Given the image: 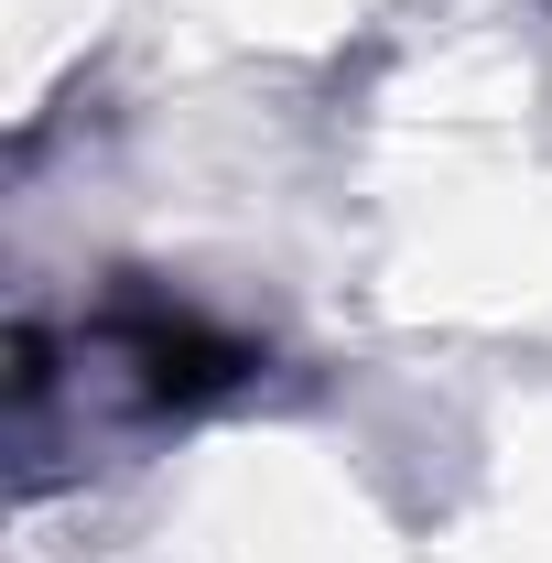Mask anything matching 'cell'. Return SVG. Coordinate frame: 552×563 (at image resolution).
<instances>
[{"label": "cell", "instance_id": "cell-1", "mask_svg": "<svg viewBox=\"0 0 552 563\" xmlns=\"http://www.w3.org/2000/svg\"><path fill=\"white\" fill-rule=\"evenodd\" d=\"M98 347L120 357V379H131L152 412H207V401H228V390L261 368L239 336H217L207 314H185V303H163V292H120V303L98 314Z\"/></svg>", "mask_w": 552, "mask_h": 563}]
</instances>
